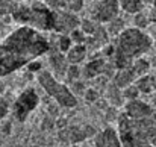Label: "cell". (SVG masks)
<instances>
[{"label": "cell", "mask_w": 156, "mask_h": 147, "mask_svg": "<svg viewBox=\"0 0 156 147\" xmlns=\"http://www.w3.org/2000/svg\"><path fill=\"white\" fill-rule=\"evenodd\" d=\"M152 47L153 38L149 34L136 27H126L115 40L111 62L117 70L127 68L135 59L144 56Z\"/></svg>", "instance_id": "cell-1"}, {"label": "cell", "mask_w": 156, "mask_h": 147, "mask_svg": "<svg viewBox=\"0 0 156 147\" xmlns=\"http://www.w3.org/2000/svg\"><path fill=\"white\" fill-rule=\"evenodd\" d=\"M118 135L123 147H147L156 135V115L150 118L133 120L123 112L117 115Z\"/></svg>", "instance_id": "cell-2"}, {"label": "cell", "mask_w": 156, "mask_h": 147, "mask_svg": "<svg viewBox=\"0 0 156 147\" xmlns=\"http://www.w3.org/2000/svg\"><path fill=\"white\" fill-rule=\"evenodd\" d=\"M37 81L40 84V87L55 100L56 105H59L61 108H65V109H73L77 106L79 100L77 97L71 93L70 87H67L65 84L59 82L55 74L49 70H41L38 71V76H37Z\"/></svg>", "instance_id": "cell-3"}, {"label": "cell", "mask_w": 156, "mask_h": 147, "mask_svg": "<svg viewBox=\"0 0 156 147\" xmlns=\"http://www.w3.org/2000/svg\"><path fill=\"white\" fill-rule=\"evenodd\" d=\"M40 105V96L34 88H26L20 93V96L15 99L14 105H12V115L15 120H18L20 123L26 121L27 117L38 108Z\"/></svg>", "instance_id": "cell-4"}, {"label": "cell", "mask_w": 156, "mask_h": 147, "mask_svg": "<svg viewBox=\"0 0 156 147\" xmlns=\"http://www.w3.org/2000/svg\"><path fill=\"white\" fill-rule=\"evenodd\" d=\"M29 26L38 32L53 30V11L46 6L44 2H32Z\"/></svg>", "instance_id": "cell-5"}, {"label": "cell", "mask_w": 156, "mask_h": 147, "mask_svg": "<svg viewBox=\"0 0 156 147\" xmlns=\"http://www.w3.org/2000/svg\"><path fill=\"white\" fill-rule=\"evenodd\" d=\"M118 15H120L118 0H96L90 11V18L102 26H105Z\"/></svg>", "instance_id": "cell-6"}, {"label": "cell", "mask_w": 156, "mask_h": 147, "mask_svg": "<svg viewBox=\"0 0 156 147\" xmlns=\"http://www.w3.org/2000/svg\"><path fill=\"white\" fill-rule=\"evenodd\" d=\"M29 62L30 61H27L26 58H23L21 55L14 52L5 43H0V79L3 76H8L12 71L27 65Z\"/></svg>", "instance_id": "cell-7"}, {"label": "cell", "mask_w": 156, "mask_h": 147, "mask_svg": "<svg viewBox=\"0 0 156 147\" xmlns=\"http://www.w3.org/2000/svg\"><path fill=\"white\" fill-rule=\"evenodd\" d=\"M80 18L77 14L68 12L65 9L53 11V32L58 35H70L73 30L79 29Z\"/></svg>", "instance_id": "cell-8"}, {"label": "cell", "mask_w": 156, "mask_h": 147, "mask_svg": "<svg viewBox=\"0 0 156 147\" xmlns=\"http://www.w3.org/2000/svg\"><path fill=\"white\" fill-rule=\"evenodd\" d=\"M123 114L129 118L133 120H143V118H150L156 115L155 109L152 108V105H149L147 102L136 99V100H129L124 102L123 105Z\"/></svg>", "instance_id": "cell-9"}, {"label": "cell", "mask_w": 156, "mask_h": 147, "mask_svg": "<svg viewBox=\"0 0 156 147\" xmlns=\"http://www.w3.org/2000/svg\"><path fill=\"white\" fill-rule=\"evenodd\" d=\"M94 147H123L117 127L106 126L94 137Z\"/></svg>", "instance_id": "cell-10"}, {"label": "cell", "mask_w": 156, "mask_h": 147, "mask_svg": "<svg viewBox=\"0 0 156 147\" xmlns=\"http://www.w3.org/2000/svg\"><path fill=\"white\" fill-rule=\"evenodd\" d=\"M106 59L105 58H94L88 62H85V65L82 67V77L85 79H94L97 76H102L106 67Z\"/></svg>", "instance_id": "cell-11"}, {"label": "cell", "mask_w": 156, "mask_h": 147, "mask_svg": "<svg viewBox=\"0 0 156 147\" xmlns=\"http://www.w3.org/2000/svg\"><path fill=\"white\" fill-rule=\"evenodd\" d=\"M88 58V49L85 44H73L65 53V59L70 65H82Z\"/></svg>", "instance_id": "cell-12"}, {"label": "cell", "mask_w": 156, "mask_h": 147, "mask_svg": "<svg viewBox=\"0 0 156 147\" xmlns=\"http://www.w3.org/2000/svg\"><path fill=\"white\" fill-rule=\"evenodd\" d=\"M135 81H136V77H135L133 71L130 70V67L117 70L115 74H114V77H112V84H114L115 87H118L120 90H123V88L132 85Z\"/></svg>", "instance_id": "cell-13"}, {"label": "cell", "mask_w": 156, "mask_h": 147, "mask_svg": "<svg viewBox=\"0 0 156 147\" xmlns=\"http://www.w3.org/2000/svg\"><path fill=\"white\" fill-rule=\"evenodd\" d=\"M133 84H135V87L138 88V91H140L141 96H143V94L149 96V94H155L156 93V76L150 74V73H147V74L138 77Z\"/></svg>", "instance_id": "cell-14"}, {"label": "cell", "mask_w": 156, "mask_h": 147, "mask_svg": "<svg viewBox=\"0 0 156 147\" xmlns=\"http://www.w3.org/2000/svg\"><path fill=\"white\" fill-rule=\"evenodd\" d=\"M49 64H50L53 71H56L58 74H64V76H65L67 68H68V65H70V64L67 62V59H65V55H64V53H59V52L50 53V56H49Z\"/></svg>", "instance_id": "cell-15"}, {"label": "cell", "mask_w": 156, "mask_h": 147, "mask_svg": "<svg viewBox=\"0 0 156 147\" xmlns=\"http://www.w3.org/2000/svg\"><path fill=\"white\" fill-rule=\"evenodd\" d=\"M120 11L127 15H136L144 11V0H118Z\"/></svg>", "instance_id": "cell-16"}, {"label": "cell", "mask_w": 156, "mask_h": 147, "mask_svg": "<svg viewBox=\"0 0 156 147\" xmlns=\"http://www.w3.org/2000/svg\"><path fill=\"white\" fill-rule=\"evenodd\" d=\"M105 99L112 105V108H117V106L123 105V102H124L123 94H121V90L118 87H115L114 84H109L108 88L105 90Z\"/></svg>", "instance_id": "cell-17"}, {"label": "cell", "mask_w": 156, "mask_h": 147, "mask_svg": "<svg viewBox=\"0 0 156 147\" xmlns=\"http://www.w3.org/2000/svg\"><path fill=\"white\" fill-rule=\"evenodd\" d=\"M105 29H106V32H108V35L109 37H118L124 29H126V21L118 15V17H115L114 20H111L109 23H106L105 24Z\"/></svg>", "instance_id": "cell-18"}, {"label": "cell", "mask_w": 156, "mask_h": 147, "mask_svg": "<svg viewBox=\"0 0 156 147\" xmlns=\"http://www.w3.org/2000/svg\"><path fill=\"white\" fill-rule=\"evenodd\" d=\"M130 70L133 71V74H135V77L138 79V77H141V76H144V74H147L152 68H150V62H149V59H146V58H138V59H135L132 64H130Z\"/></svg>", "instance_id": "cell-19"}, {"label": "cell", "mask_w": 156, "mask_h": 147, "mask_svg": "<svg viewBox=\"0 0 156 147\" xmlns=\"http://www.w3.org/2000/svg\"><path fill=\"white\" fill-rule=\"evenodd\" d=\"M133 27H136V29H146L149 24H150V17L143 11V12H140V14H136V15H133Z\"/></svg>", "instance_id": "cell-20"}, {"label": "cell", "mask_w": 156, "mask_h": 147, "mask_svg": "<svg viewBox=\"0 0 156 147\" xmlns=\"http://www.w3.org/2000/svg\"><path fill=\"white\" fill-rule=\"evenodd\" d=\"M65 77L70 81V84L82 79V67L80 65H68L67 73H65Z\"/></svg>", "instance_id": "cell-21"}, {"label": "cell", "mask_w": 156, "mask_h": 147, "mask_svg": "<svg viewBox=\"0 0 156 147\" xmlns=\"http://www.w3.org/2000/svg\"><path fill=\"white\" fill-rule=\"evenodd\" d=\"M121 94H123V99H124V102H129V100H136V99H140V91H138V88L135 87V84H132V85H129V87H126V88H123L121 90Z\"/></svg>", "instance_id": "cell-22"}, {"label": "cell", "mask_w": 156, "mask_h": 147, "mask_svg": "<svg viewBox=\"0 0 156 147\" xmlns=\"http://www.w3.org/2000/svg\"><path fill=\"white\" fill-rule=\"evenodd\" d=\"M83 8V0H64V9L73 14H79Z\"/></svg>", "instance_id": "cell-23"}, {"label": "cell", "mask_w": 156, "mask_h": 147, "mask_svg": "<svg viewBox=\"0 0 156 147\" xmlns=\"http://www.w3.org/2000/svg\"><path fill=\"white\" fill-rule=\"evenodd\" d=\"M100 93L96 90V88H93V87H88L87 90H85V93H83V99L88 102V103H96L99 99H100Z\"/></svg>", "instance_id": "cell-24"}, {"label": "cell", "mask_w": 156, "mask_h": 147, "mask_svg": "<svg viewBox=\"0 0 156 147\" xmlns=\"http://www.w3.org/2000/svg\"><path fill=\"white\" fill-rule=\"evenodd\" d=\"M14 6H15V3L11 0H0V17L11 15L14 11Z\"/></svg>", "instance_id": "cell-25"}, {"label": "cell", "mask_w": 156, "mask_h": 147, "mask_svg": "<svg viewBox=\"0 0 156 147\" xmlns=\"http://www.w3.org/2000/svg\"><path fill=\"white\" fill-rule=\"evenodd\" d=\"M70 38H71L73 44H85V41H87V37H85V34H83L80 29L73 30V32L70 34Z\"/></svg>", "instance_id": "cell-26"}, {"label": "cell", "mask_w": 156, "mask_h": 147, "mask_svg": "<svg viewBox=\"0 0 156 147\" xmlns=\"http://www.w3.org/2000/svg\"><path fill=\"white\" fill-rule=\"evenodd\" d=\"M8 114H9V103L6 99L0 96V121L5 120Z\"/></svg>", "instance_id": "cell-27"}, {"label": "cell", "mask_w": 156, "mask_h": 147, "mask_svg": "<svg viewBox=\"0 0 156 147\" xmlns=\"http://www.w3.org/2000/svg\"><path fill=\"white\" fill-rule=\"evenodd\" d=\"M46 6H49L52 11H59L64 9V0H43Z\"/></svg>", "instance_id": "cell-28"}, {"label": "cell", "mask_w": 156, "mask_h": 147, "mask_svg": "<svg viewBox=\"0 0 156 147\" xmlns=\"http://www.w3.org/2000/svg\"><path fill=\"white\" fill-rule=\"evenodd\" d=\"M149 62H150V68H155L156 70V56H152L149 59Z\"/></svg>", "instance_id": "cell-29"}, {"label": "cell", "mask_w": 156, "mask_h": 147, "mask_svg": "<svg viewBox=\"0 0 156 147\" xmlns=\"http://www.w3.org/2000/svg\"><path fill=\"white\" fill-rule=\"evenodd\" d=\"M5 91H6V85H5V82L0 79V96H3Z\"/></svg>", "instance_id": "cell-30"}, {"label": "cell", "mask_w": 156, "mask_h": 147, "mask_svg": "<svg viewBox=\"0 0 156 147\" xmlns=\"http://www.w3.org/2000/svg\"><path fill=\"white\" fill-rule=\"evenodd\" d=\"M150 144H152V147H156V135L150 140Z\"/></svg>", "instance_id": "cell-31"}, {"label": "cell", "mask_w": 156, "mask_h": 147, "mask_svg": "<svg viewBox=\"0 0 156 147\" xmlns=\"http://www.w3.org/2000/svg\"><path fill=\"white\" fill-rule=\"evenodd\" d=\"M11 2H14V3H26L29 0H11Z\"/></svg>", "instance_id": "cell-32"}, {"label": "cell", "mask_w": 156, "mask_h": 147, "mask_svg": "<svg viewBox=\"0 0 156 147\" xmlns=\"http://www.w3.org/2000/svg\"><path fill=\"white\" fill-rule=\"evenodd\" d=\"M153 47H155V49H156V37H155V38H153Z\"/></svg>", "instance_id": "cell-33"}, {"label": "cell", "mask_w": 156, "mask_h": 147, "mask_svg": "<svg viewBox=\"0 0 156 147\" xmlns=\"http://www.w3.org/2000/svg\"><path fill=\"white\" fill-rule=\"evenodd\" d=\"M82 147H88V146H82Z\"/></svg>", "instance_id": "cell-34"}, {"label": "cell", "mask_w": 156, "mask_h": 147, "mask_svg": "<svg viewBox=\"0 0 156 147\" xmlns=\"http://www.w3.org/2000/svg\"><path fill=\"white\" fill-rule=\"evenodd\" d=\"M94 2H96V0H94Z\"/></svg>", "instance_id": "cell-35"}]
</instances>
